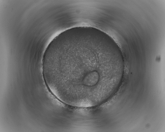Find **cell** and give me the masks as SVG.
I'll list each match as a JSON object with an SVG mask.
<instances>
[{"label":"cell","instance_id":"1","mask_svg":"<svg viewBox=\"0 0 165 132\" xmlns=\"http://www.w3.org/2000/svg\"><path fill=\"white\" fill-rule=\"evenodd\" d=\"M108 55L101 48L89 43L76 45L63 51L60 70L73 87L84 90L94 86L112 73L97 68L99 59Z\"/></svg>","mask_w":165,"mask_h":132}]
</instances>
